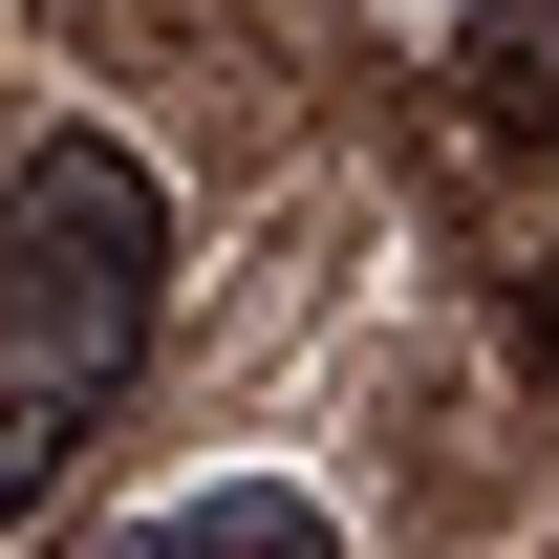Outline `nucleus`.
Here are the masks:
<instances>
[{"instance_id":"obj_1","label":"nucleus","mask_w":559,"mask_h":559,"mask_svg":"<svg viewBox=\"0 0 559 559\" xmlns=\"http://www.w3.org/2000/svg\"><path fill=\"white\" fill-rule=\"evenodd\" d=\"M151 280H173V194L130 130H44L0 173V538L86 474V430L151 366Z\"/></svg>"},{"instance_id":"obj_2","label":"nucleus","mask_w":559,"mask_h":559,"mask_svg":"<svg viewBox=\"0 0 559 559\" xmlns=\"http://www.w3.org/2000/svg\"><path fill=\"white\" fill-rule=\"evenodd\" d=\"M86 559H345V516L280 474H215V495H151V516H108Z\"/></svg>"}]
</instances>
